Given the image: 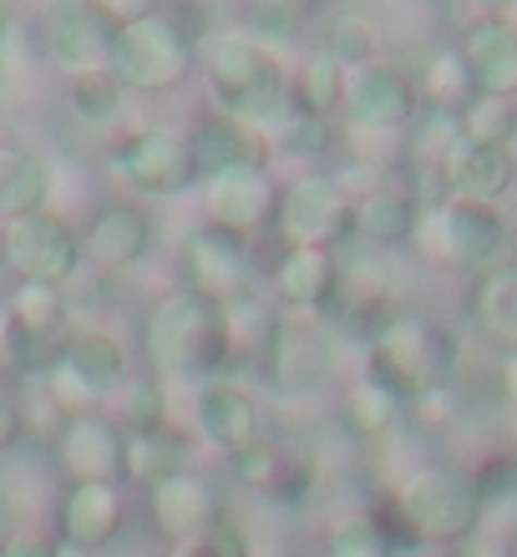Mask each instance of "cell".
<instances>
[{"label": "cell", "instance_id": "25", "mask_svg": "<svg viewBox=\"0 0 517 557\" xmlns=\"http://www.w3.org/2000/svg\"><path fill=\"white\" fill-rule=\"evenodd\" d=\"M51 208V162L21 143H0V223Z\"/></svg>", "mask_w": 517, "mask_h": 557}, {"label": "cell", "instance_id": "20", "mask_svg": "<svg viewBox=\"0 0 517 557\" xmlns=\"http://www.w3.org/2000/svg\"><path fill=\"white\" fill-rule=\"evenodd\" d=\"M152 249V213L133 198H112L91 213L87 234H82V253L102 269H133L143 253Z\"/></svg>", "mask_w": 517, "mask_h": 557}, {"label": "cell", "instance_id": "42", "mask_svg": "<svg viewBox=\"0 0 517 557\" xmlns=\"http://www.w3.org/2000/svg\"><path fill=\"white\" fill-rule=\"evenodd\" d=\"M26 441V411L15 400H0V456H15Z\"/></svg>", "mask_w": 517, "mask_h": 557}, {"label": "cell", "instance_id": "16", "mask_svg": "<svg viewBox=\"0 0 517 557\" xmlns=\"http://www.w3.org/2000/svg\"><path fill=\"white\" fill-rule=\"evenodd\" d=\"M193 431L219 446L223 456H244L254 446H264V421H259V406L244 385L234 381H208V385H193Z\"/></svg>", "mask_w": 517, "mask_h": 557}, {"label": "cell", "instance_id": "37", "mask_svg": "<svg viewBox=\"0 0 517 557\" xmlns=\"http://www.w3.org/2000/svg\"><path fill=\"white\" fill-rule=\"evenodd\" d=\"M325 557H396V537H391V522L370 512L341 517L325 537Z\"/></svg>", "mask_w": 517, "mask_h": 557}, {"label": "cell", "instance_id": "35", "mask_svg": "<svg viewBox=\"0 0 517 557\" xmlns=\"http://www.w3.org/2000/svg\"><path fill=\"white\" fill-rule=\"evenodd\" d=\"M183 441L173 436V431H148V436H127V482L137 486H158L163 476H173V471H183L188 461H183Z\"/></svg>", "mask_w": 517, "mask_h": 557}, {"label": "cell", "instance_id": "7", "mask_svg": "<svg viewBox=\"0 0 517 557\" xmlns=\"http://www.w3.org/2000/svg\"><path fill=\"white\" fill-rule=\"evenodd\" d=\"M290 249H345L355 244V193L330 168H305L299 177L284 183L280 223H274Z\"/></svg>", "mask_w": 517, "mask_h": 557}, {"label": "cell", "instance_id": "13", "mask_svg": "<svg viewBox=\"0 0 517 557\" xmlns=\"http://www.w3.org/2000/svg\"><path fill=\"white\" fill-rule=\"evenodd\" d=\"M57 456L72 486H122L127 482V436L107 411L76 416L57 431Z\"/></svg>", "mask_w": 517, "mask_h": 557}, {"label": "cell", "instance_id": "10", "mask_svg": "<svg viewBox=\"0 0 517 557\" xmlns=\"http://www.w3.org/2000/svg\"><path fill=\"white\" fill-rule=\"evenodd\" d=\"M177 289L198 294L213 309L238 305L244 294H254V249L244 234H229V228H193L188 244H183V259H177Z\"/></svg>", "mask_w": 517, "mask_h": 557}, {"label": "cell", "instance_id": "39", "mask_svg": "<svg viewBox=\"0 0 517 557\" xmlns=\"http://www.w3.org/2000/svg\"><path fill=\"white\" fill-rule=\"evenodd\" d=\"M472 486L482 502L517 497V451H492L482 467H472Z\"/></svg>", "mask_w": 517, "mask_h": 557}, {"label": "cell", "instance_id": "17", "mask_svg": "<svg viewBox=\"0 0 517 557\" xmlns=\"http://www.w3.org/2000/svg\"><path fill=\"white\" fill-rule=\"evenodd\" d=\"M280 198H284V183L269 168H244V173H223L204 183L208 223L229 228V234H244V238L254 228L280 223Z\"/></svg>", "mask_w": 517, "mask_h": 557}, {"label": "cell", "instance_id": "22", "mask_svg": "<svg viewBox=\"0 0 517 557\" xmlns=\"http://www.w3.org/2000/svg\"><path fill=\"white\" fill-rule=\"evenodd\" d=\"M461 57L472 66L477 97H507L517 102V26L503 15H482L461 36Z\"/></svg>", "mask_w": 517, "mask_h": 557}, {"label": "cell", "instance_id": "12", "mask_svg": "<svg viewBox=\"0 0 517 557\" xmlns=\"http://www.w3.org/2000/svg\"><path fill=\"white\" fill-rule=\"evenodd\" d=\"M345 127L350 133H381V137H411L416 127V82L396 61H370L350 72L345 87Z\"/></svg>", "mask_w": 517, "mask_h": 557}, {"label": "cell", "instance_id": "41", "mask_svg": "<svg viewBox=\"0 0 517 557\" xmlns=\"http://www.w3.org/2000/svg\"><path fill=\"white\" fill-rule=\"evenodd\" d=\"M0 557H57V537L46 528H15L5 543H0Z\"/></svg>", "mask_w": 517, "mask_h": 557}, {"label": "cell", "instance_id": "36", "mask_svg": "<svg viewBox=\"0 0 517 557\" xmlns=\"http://www.w3.org/2000/svg\"><path fill=\"white\" fill-rule=\"evenodd\" d=\"M320 51L341 61L345 72H360V66H370V61H381V30L370 26L366 15L341 11V15H330L325 46H320Z\"/></svg>", "mask_w": 517, "mask_h": 557}, {"label": "cell", "instance_id": "46", "mask_svg": "<svg viewBox=\"0 0 517 557\" xmlns=\"http://www.w3.org/2000/svg\"><path fill=\"white\" fill-rule=\"evenodd\" d=\"M57 557H91V553H82V547H72V543H61L57 537Z\"/></svg>", "mask_w": 517, "mask_h": 557}, {"label": "cell", "instance_id": "15", "mask_svg": "<svg viewBox=\"0 0 517 557\" xmlns=\"http://www.w3.org/2000/svg\"><path fill=\"white\" fill-rule=\"evenodd\" d=\"M148 517H152V528H158V537H168V547H173V543L213 537V528L223 522V507H219L213 482L183 467L173 476H163L158 486H148Z\"/></svg>", "mask_w": 517, "mask_h": 557}, {"label": "cell", "instance_id": "32", "mask_svg": "<svg viewBox=\"0 0 517 557\" xmlns=\"http://www.w3.org/2000/svg\"><path fill=\"white\" fill-rule=\"evenodd\" d=\"M345 421H350L355 436L385 441V436H396L401 421H406V400L391 396L385 385H376L366 375V381H355L350 391H345Z\"/></svg>", "mask_w": 517, "mask_h": 557}, {"label": "cell", "instance_id": "33", "mask_svg": "<svg viewBox=\"0 0 517 557\" xmlns=\"http://www.w3.org/2000/svg\"><path fill=\"white\" fill-rule=\"evenodd\" d=\"M421 91H427L431 107L442 112H467L477 97V82H472V66L461 57V46H442L427 57V72H421Z\"/></svg>", "mask_w": 517, "mask_h": 557}, {"label": "cell", "instance_id": "24", "mask_svg": "<svg viewBox=\"0 0 517 557\" xmlns=\"http://www.w3.org/2000/svg\"><path fill=\"white\" fill-rule=\"evenodd\" d=\"M416 219H421V208H416L411 188L376 183L370 193H355V244H366V249L391 253L411 244Z\"/></svg>", "mask_w": 517, "mask_h": 557}, {"label": "cell", "instance_id": "5", "mask_svg": "<svg viewBox=\"0 0 517 557\" xmlns=\"http://www.w3.org/2000/svg\"><path fill=\"white\" fill-rule=\"evenodd\" d=\"M366 360H370V381L385 385L401 400H416L421 391H436V385L452 381L457 339L427 314H396L366 345Z\"/></svg>", "mask_w": 517, "mask_h": 557}, {"label": "cell", "instance_id": "44", "mask_svg": "<svg viewBox=\"0 0 517 557\" xmlns=\"http://www.w3.org/2000/svg\"><path fill=\"white\" fill-rule=\"evenodd\" d=\"M461 557H513V553H507L503 543H492V537H482V532H477L472 543H461Z\"/></svg>", "mask_w": 517, "mask_h": 557}, {"label": "cell", "instance_id": "26", "mask_svg": "<svg viewBox=\"0 0 517 557\" xmlns=\"http://www.w3.org/2000/svg\"><path fill=\"white\" fill-rule=\"evenodd\" d=\"M61 360H66V366H72L102 400L133 375V366H127V345H122L112 330H76V335H66Z\"/></svg>", "mask_w": 517, "mask_h": 557}, {"label": "cell", "instance_id": "3", "mask_svg": "<svg viewBox=\"0 0 517 557\" xmlns=\"http://www.w3.org/2000/svg\"><path fill=\"white\" fill-rule=\"evenodd\" d=\"M391 537L406 547H461L477 537L482 522V497L472 486V471L431 461L396 482L391 497Z\"/></svg>", "mask_w": 517, "mask_h": 557}, {"label": "cell", "instance_id": "29", "mask_svg": "<svg viewBox=\"0 0 517 557\" xmlns=\"http://www.w3.org/2000/svg\"><path fill=\"white\" fill-rule=\"evenodd\" d=\"M223 314V335H229V350H234V360H259L264 366L269 345H274V330H280V305L269 299V294H244L238 305L219 309Z\"/></svg>", "mask_w": 517, "mask_h": 557}, {"label": "cell", "instance_id": "27", "mask_svg": "<svg viewBox=\"0 0 517 557\" xmlns=\"http://www.w3.org/2000/svg\"><path fill=\"white\" fill-rule=\"evenodd\" d=\"M5 314H11L15 335L26 345V360H36L46 339H57L66 330V294L46 289V284H15V294L5 299Z\"/></svg>", "mask_w": 517, "mask_h": 557}, {"label": "cell", "instance_id": "28", "mask_svg": "<svg viewBox=\"0 0 517 557\" xmlns=\"http://www.w3.org/2000/svg\"><path fill=\"white\" fill-rule=\"evenodd\" d=\"M472 320L482 324V335H492L497 345L517 350V259L488 269V274H477Z\"/></svg>", "mask_w": 517, "mask_h": 557}, {"label": "cell", "instance_id": "34", "mask_svg": "<svg viewBox=\"0 0 517 557\" xmlns=\"http://www.w3.org/2000/svg\"><path fill=\"white\" fill-rule=\"evenodd\" d=\"M66 102H72L76 122H87V127L107 133V127H118L122 112H127V87H122L112 72L72 76V82H66Z\"/></svg>", "mask_w": 517, "mask_h": 557}, {"label": "cell", "instance_id": "18", "mask_svg": "<svg viewBox=\"0 0 517 557\" xmlns=\"http://www.w3.org/2000/svg\"><path fill=\"white\" fill-rule=\"evenodd\" d=\"M335 289H341V259L325 249H284L269 278V299L280 305V314L299 320H325Z\"/></svg>", "mask_w": 517, "mask_h": 557}, {"label": "cell", "instance_id": "2", "mask_svg": "<svg viewBox=\"0 0 517 557\" xmlns=\"http://www.w3.org/2000/svg\"><path fill=\"white\" fill-rule=\"evenodd\" d=\"M143 355L148 370L168 385H208L223 381L234 366L223 314L188 289H168L143 320Z\"/></svg>", "mask_w": 517, "mask_h": 557}, {"label": "cell", "instance_id": "8", "mask_svg": "<svg viewBox=\"0 0 517 557\" xmlns=\"http://www.w3.org/2000/svg\"><path fill=\"white\" fill-rule=\"evenodd\" d=\"M122 15L97 5V0H57L36 15V41L41 57L72 76H91L112 66V41H118Z\"/></svg>", "mask_w": 517, "mask_h": 557}, {"label": "cell", "instance_id": "6", "mask_svg": "<svg viewBox=\"0 0 517 557\" xmlns=\"http://www.w3.org/2000/svg\"><path fill=\"white\" fill-rule=\"evenodd\" d=\"M411 244L421 249V259H431V264L488 274V269L507 264L513 223H507L503 208L457 203V198H452V203H442V208H421Z\"/></svg>", "mask_w": 517, "mask_h": 557}, {"label": "cell", "instance_id": "1", "mask_svg": "<svg viewBox=\"0 0 517 557\" xmlns=\"http://www.w3.org/2000/svg\"><path fill=\"white\" fill-rule=\"evenodd\" d=\"M198 61H204L208 97L219 102L223 117L249 122L264 143L295 112V76L264 30H219L198 46Z\"/></svg>", "mask_w": 517, "mask_h": 557}, {"label": "cell", "instance_id": "43", "mask_svg": "<svg viewBox=\"0 0 517 557\" xmlns=\"http://www.w3.org/2000/svg\"><path fill=\"white\" fill-rule=\"evenodd\" d=\"M163 557H223V553L213 547V537H198V543H173Z\"/></svg>", "mask_w": 517, "mask_h": 557}, {"label": "cell", "instance_id": "23", "mask_svg": "<svg viewBox=\"0 0 517 557\" xmlns=\"http://www.w3.org/2000/svg\"><path fill=\"white\" fill-rule=\"evenodd\" d=\"M193 158H198V177H223V173H244V168H269V143L254 133L249 122L223 117L213 112L208 122L193 127Z\"/></svg>", "mask_w": 517, "mask_h": 557}, {"label": "cell", "instance_id": "30", "mask_svg": "<svg viewBox=\"0 0 517 557\" xmlns=\"http://www.w3.org/2000/svg\"><path fill=\"white\" fill-rule=\"evenodd\" d=\"M168 396H173V385L158 381V375H127V381L112 391V421L122 425V436L133 431V436H148V431H168L173 411H168Z\"/></svg>", "mask_w": 517, "mask_h": 557}, {"label": "cell", "instance_id": "11", "mask_svg": "<svg viewBox=\"0 0 517 557\" xmlns=\"http://www.w3.org/2000/svg\"><path fill=\"white\" fill-rule=\"evenodd\" d=\"M112 168L133 193L168 198L198 183V158H193V137L177 127H137L118 143Z\"/></svg>", "mask_w": 517, "mask_h": 557}, {"label": "cell", "instance_id": "40", "mask_svg": "<svg viewBox=\"0 0 517 557\" xmlns=\"http://www.w3.org/2000/svg\"><path fill=\"white\" fill-rule=\"evenodd\" d=\"M406 416L421 425H442L457 416V396H452V385H436V391H421L416 400H406Z\"/></svg>", "mask_w": 517, "mask_h": 557}, {"label": "cell", "instance_id": "14", "mask_svg": "<svg viewBox=\"0 0 517 557\" xmlns=\"http://www.w3.org/2000/svg\"><path fill=\"white\" fill-rule=\"evenodd\" d=\"M269 381L284 396H310L330 381V366H335V339H330L325 320H299V314H284L280 330H274V345L264 355Z\"/></svg>", "mask_w": 517, "mask_h": 557}, {"label": "cell", "instance_id": "47", "mask_svg": "<svg viewBox=\"0 0 517 557\" xmlns=\"http://www.w3.org/2000/svg\"><path fill=\"white\" fill-rule=\"evenodd\" d=\"M0 512H5V482H0Z\"/></svg>", "mask_w": 517, "mask_h": 557}, {"label": "cell", "instance_id": "45", "mask_svg": "<svg viewBox=\"0 0 517 557\" xmlns=\"http://www.w3.org/2000/svg\"><path fill=\"white\" fill-rule=\"evenodd\" d=\"M503 396L513 400V411H517V350H507V366H503Z\"/></svg>", "mask_w": 517, "mask_h": 557}, {"label": "cell", "instance_id": "4", "mask_svg": "<svg viewBox=\"0 0 517 557\" xmlns=\"http://www.w3.org/2000/svg\"><path fill=\"white\" fill-rule=\"evenodd\" d=\"M127 91H177L198 72V30H188L173 11H137L122 15L118 41H112V66Z\"/></svg>", "mask_w": 517, "mask_h": 557}, {"label": "cell", "instance_id": "21", "mask_svg": "<svg viewBox=\"0 0 517 557\" xmlns=\"http://www.w3.org/2000/svg\"><path fill=\"white\" fill-rule=\"evenodd\" d=\"M122 517V486H66L57 507V537L82 553H102L118 543Z\"/></svg>", "mask_w": 517, "mask_h": 557}, {"label": "cell", "instance_id": "9", "mask_svg": "<svg viewBox=\"0 0 517 557\" xmlns=\"http://www.w3.org/2000/svg\"><path fill=\"white\" fill-rule=\"evenodd\" d=\"M0 264L11 269L21 284L61 289L82 269V234L61 219L57 208L11 219V223H0Z\"/></svg>", "mask_w": 517, "mask_h": 557}, {"label": "cell", "instance_id": "38", "mask_svg": "<svg viewBox=\"0 0 517 557\" xmlns=\"http://www.w3.org/2000/svg\"><path fill=\"white\" fill-rule=\"evenodd\" d=\"M461 133L488 147H513L517 143V102L507 97H472V107L461 112Z\"/></svg>", "mask_w": 517, "mask_h": 557}, {"label": "cell", "instance_id": "31", "mask_svg": "<svg viewBox=\"0 0 517 557\" xmlns=\"http://www.w3.org/2000/svg\"><path fill=\"white\" fill-rule=\"evenodd\" d=\"M345 87H350V72H345L335 57H325L320 46H315L305 66L295 72V102L310 112V117H335L345 112Z\"/></svg>", "mask_w": 517, "mask_h": 557}, {"label": "cell", "instance_id": "19", "mask_svg": "<svg viewBox=\"0 0 517 557\" xmlns=\"http://www.w3.org/2000/svg\"><path fill=\"white\" fill-rule=\"evenodd\" d=\"M442 177H446V193H452L457 203L497 208L507 193L517 188V152L513 147H488V143L461 137L457 152L442 162Z\"/></svg>", "mask_w": 517, "mask_h": 557}]
</instances>
